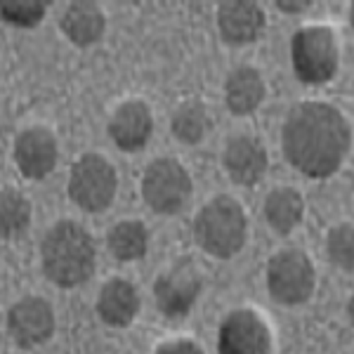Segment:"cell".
<instances>
[{"label": "cell", "mask_w": 354, "mask_h": 354, "mask_svg": "<svg viewBox=\"0 0 354 354\" xmlns=\"http://www.w3.org/2000/svg\"><path fill=\"white\" fill-rule=\"evenodd\" d=\"M45 8L48 5L38 0H0V19L12 26L31 28L43 21Z\"/></svg>", "instance_id": "cell-22"}, {"label": "cell", "mask_w": 354, "mask_h": 354, "mask_svg": "<svg viewBox=\"0 0 354 354\" xmlns=\"http://www.w3.org/2000/svg\"><path fill=\"white\" fill-rule=\"evenodd\" d=\"M265 100V81L255 68L241 66L227 78L225 85V102L227 109L236 116L253 113Z\"/></svg>", "instance_id": "cell-17"}, {"label": "cell", "mask_w": 354, "mask_h": 354, "mask_svg": "<svg viewBox=\"0 0 354 354\" xmlns=\"http://www.w3.org/2000/svg\"><path fill=\"white\" fill-rule=\"evenodd\" d=\"M245 213L241 203L230 196H218L194 220V239L208 255L220 260L234 258L245 243Z\"/></svg>", "instance_id": "cell-3"}, {"label": "cell", "mask_w": 354, "mask_h": 354, "mask_svg": "<svg viewBox=\"0 0 354 354\" xmlns=\"http://www.w3.org/2000/svg\"><path fill=\"white\" fill-rule=\"evenodd\" d=\"M116 170L100 153H85L68 175V196L88 213H102L116 196Z\"/></svg>", "instance_id": "cell-5"}, {"label": "cell", "mask_w": 354, "mask_h": 354, "mask_svg": "<svg viewBox=\"0 0 354 354\" xmlns=\"http://www.w3.org/2000/svg\"><path fill=\"white\" fill-rule=\"evenodd\" d=\"M208 130H210V116L201 102L189 100L177 106V111L173 113V133L182 142L196 145V142L203 140Z\"/></svg>", "instance_id": "cell-21"}, {"label": "cell", "mask_w": 354, "mask_h": 354, "mask_svg": "<svg viewBox=\"0 0 354 354\" xmlns=\"http://www.w3.org/2000/svg\"><path fill=\"white\" fill-rule=\"evenodd\" d=\"M328 258L335 267L352 272L354 267V230L352 225H338L328 234Z\"/></svg>", "instance_id": "cell-23"}, {"label": "cell", "mask_w": 354, "mask_h": 354, "mask_svg": "<svg viewBox=\"0 0 354 354\" xmlns=\"http://www.w3.org/2000/svg\"><path fill=\"white\" fill-rule=\"evenodd\" d=\"M290 57L298 81L322 85L338 71V43L328 26H305L290 41Z\"/></svg>", "instance_id": "cell-4"}, {"label": "cell", "mask_w": 354, "mask_h": 354, "mask_svg": "<svg viewBox=\"0 0 354 354\" xmlns=\"http://www.w3.org/2000/svg\"><path fill=\"white\" fill-rule=\"evenodd\" d=\"M201 293V272L189 260L177 262L170 272L158 277L153 295L158 310L168 317H185Z\"/></svg>", "instance_id": "cell-9"}, {"label": "cell", "mask_w": 354, "mask_h": 354, "mask_svg": "<svg viewBox=\"0 0 354 354\" xmlns=\"http://www.w3.org/2000/svg\"><path fill=\"white\" fill-rule=\"evenodd\" d=\"M310 0H300V3H290V0H281V3H277L279 10H283V12H293V15H300L302 10L310 8Z\"/></svg>", "instance_id": "cell-25"}, {"label": "cell", "mask_w": 354, "mask_h": 354, "mask_svg": "<svg viewBox=\"0 0 354 354\" xmlns=\"http://www.w3.org/2000/svg\"><path fill=\"white\" fill-rule=\"evenodd\" d=\"M314 267L302 250H279L267 265V288L281 305H302L314 293Z\"/></svg>", "instance_id": "cell-7"}, {"label": "cell", "mask_w": 354, "mask_h": 354, "mask_svg": "<svg viewBox=\"0 0 354 354\" xmlns=\"http://www.w3.org/2000/svg\"><path fill=\"white\" fill-rule=\"evenodd\" d=\"M153 130L151 111L145 102L130 100L116 109V113L109 121V135L116 142L118 149L123 151H137L149 142Z\"/></svg>", "instance_id": "cell-12"}, {"label": "cell", "mask_w": 354, "mask_h": 354, "mask_svg": "<svg viewBox=\"0 0 354 354\" xmlns=\"http://www.w3.org/2000/svg\"><path fill=\"white\" fill-rule=\"evenodd\" d=\"M62 31L78 48L95 45L102 38V33H104L102 8L97 3H90V0L71 3L64 10V17H62Z\"/></svg>", "instance_id": "cell-16"}, {"label": "cell", "mask_w": 354, "mask_h": 354, "mask_svg": "<svg viewBox=\"0 0 354 354\" xmlns=\"http://www.w3.org/2000/svg\"><path fill=\"white\" fill-rule=\"evenodd\" d=\"M106 243H109V250L116 260L135 262V260L145 258L149 234H147V227L142 225L140 220H123L109 232Z\"/></svg>", "instance_id": "cell-19"}, {"label": "cell", "mask_w": 354, "mask_h": 354, "mask_svg": "<svg viewBox=\"0 0 354 354\" xmlns=\"http://www.w3.org/2000/svg\"><path fill=\"white\" fill-rule=\"evenodd\" d=\"M262 213H265V220L270 222L274 232L288 234L300 225L302 213H305V201L290 187H279V189L270 192V196L265 198Z\"/></svg>", "instance_id": "cell-18"}, {"label": "cell", "mask_w": 354, "mask_h": 354, "mask_svg": "<svg viewBox=\"0 0 354 354\" xmlns=\"http://www.w3.org/2000/svg\"><path fill=\"white\" fill-rule=\"evenodd\" d=\"M137 312H140V295L133 283L125 279H111L109 283H104L97 300V314L102 317V322L123 328L133 324Z\"/></svg>", "instance_id": "cell-15"}, {"label": "cell", "mask_w": 354, "mask_h": 354, "mask_svg": "<svg viewBox=\"0 0 354 354\" xmlns=\"http://www.w3.org/2000/svg\"><path fill=\"white\" fill-rule=\"evenodd\" d=\"M227 175L236 185L253 187L260 182V177L267 170V151L255 137H232L227 142L225 156H222Z\"/></svg>", "instance_id": "cell-13"}, {"label": "cell", "mask_w": 354, "mask_h": 354, "mask_svg": "<svg viewBox=\"0 0 354 354\" xmlns=\"http://www.w3.org/2000/svg\"><path fill=\"white\" fill-rule=\"evenodd\" d=\"M156 354H203V350L192 340H173L158 347Z\"/></svg>", "instance_id": "cell-24"}, {"label": "cell", "mask_w": 354, "mask_h": 354, "mask_svg": "<svg viewBox=\"0 0 354 354\" xmlns=\"http://www.w3.org/2000/svg\"><path fill=\"white\" fill-rule=\"evenodd\" d=\"M17 168L31 180L50 175L57 163V140L45 128H28L15 140Z\"/></svg>", "instance_id": "cell-11"}, {"label": "cell", "mask_w": 354, "mask_h": 354, "mask_svg": "<svg viewBox=\"0 0 354 354\" xmlns=\"http://www.w3.org/2000/svg\"><path fill=\"white\" fill-rule=\"evenodd\" d=\"M281 145L288 163L307 177H328L350 149V123L326 102H302L283 123Z\"/></svg>", "instance_id": "cell-1"}, {"label": "cell", "mask_w": 354, "mask_h": 354, "mask_svg": "<svg viewBox=\"0 0 354 354\" xmlns=\"http://www.w3.org/2000/svg\"><path fill=\"white\" fill-rule=\"evenodd\" d=\"M8 330L12 335L15 345L19 347H38L53 335L55 330V314L53 307L43 298L19 300L8 314Z\"/></svg>", "instance_id": "cell-10"}, {"label": "cell", "mask_w": 354, "mask_h": 354, "mask_svg": "<svg viewBox=\"0 0 354 354\" xmlns=\"http://www.w3.org/2000/svg\"><path fill=\"white\" fill-rule=\"evenodd\" d=\"M218 26L222 41L232 45L253 43L265 28V12L258 3L250 0H232V3H220L218 8Z\"/></svg>", "instance_id": "cell-14"}, {"label": "cell", "mask_w": 354, "mask_h": 354, "mask_svg": "<svg viewBox=\"0 0 354 354\" xmlns=\"http://www.w3.org/2000/svg\"><path fill=\"white\" fill-rule=\"evenodd\" d=\"M31 222V203L21 192H0V236L17 239L28 230Z\"/></svg>", "instance_id": "cell-20"}, {"label": "cell", "mask_w": 354, "mask_h": 354, "mask_svg": "<svg viewBox=\"0 0 354 354\" xmlns=\"http://www.w3.org/2000/svg\"><path fill=\"white\" fill-rule=\"evenodd\" d=\"M142 196L161 215L180 213L192 196V177L175 158H158L142 177Z\"/></svg>", "instance_id": "cell-6"}, {"label": "cell", "mask_w": 354, "mask_h": 354, "mask_svg": "<svg viewBox=\"0 0 354 354\" xmlns=\"http://www.w3.org/2000/svg\"><path fill=\"white\" fill-rule=\"evenodd\" d=\"M45 277L62 288L85 283L95 272L97 250L90 234L71 220H62L45 234L43 248Z\"/></svg>", "instance_id": "cell-2"}, {"label": "cell", "mask_w": 354, "mask_h": 354, "mask_svg": "<svg viewBox=\"0 0 354 354\" xmlns=\"http://www.w3.org/2000/svg\"><path fill=\"white\" fill-rule=\"evenodd\" d=\"M270 328L253 310H234L220 324V354H270Z\"/></svg>", "instance_id": "cell-8"}]
</instances>
